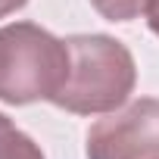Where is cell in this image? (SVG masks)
<instances>
[{
    "mask_svg": "<svg viewBox=\"0 0 159 159\" xmlns=\"http://www.w3.org/2000/svg\"><path fill=\"white\" fill-rule=\"evenodd\" d=\"M66 44L72 66L53 103L75 116L116 112L125 106L137 81L131 50L109 34H72Z\"/></svg>",
    "mask_w": 159,
    "mask_h": 159,
    "instance_id": "obj_1",
    "label": "cell"
},
{
    "mask_svg": "<svg viewBox=\"0 0 159 159\" xmlns=\"http://www.w3.org/2000/svg\"><path fill=\"white\" fill-rule=\"evenodd\" d=\"M69 44L34 22H13L0 28V100L25 106L56 100L69 78Z\"/></svg>",
    "mask_w": 159,
    "mask_h": 159,
    "instance_id": "obj_2",
    "label": "cell"
},
{
    "mask_svg": "<svg viewBox=\"0 0 159 159\" xmlns=\"http://www.w3.org/2000/svg\"><path fill=\"white\" fill-rule=\"evenodd\" d=\"M88 159H159V100L140 97L94 122Z\"/></svg>",
    "mask_w": 159,
    "mask_h": 159,
    "instance_id": "obj_3",
    "label": "cell"
},
{
    "mask_svg": "<svg viewBox=\"0 0 159 159\" xmlns=\"http://www.w3.org/2000/svg\"><path fill=\"white\" fill-rule=\"evenodd\" d=\"M0 159H44V153L28 134L10 125L0 131Z\"/></svg>",
    "mask_w": 159,
    "mask_h": 159,
    "instance_id": "obj_4",
    "label": "cell"
},
{
    "mask_svg": "<svg viewBox=\"0 0 159 159\" xmlns=\"http://www.w3.org/2000/svg\"><path fill=\"white\" fill-rule=\"evenodd\" d=\"M97 7V13L109 22H131L134 16H140L147 10L150 0H91Z\"/></svg>",
    "mask_w": 159,
    "mask_h": 159,
    "instance_id": "obj_5",
    "label": "cell"
},
{
    "mask_svg": "<svg viewBox=\"0 0 159 159\" xmlns=\"http://www.w3.org/2000/svg\"><path fill=\"white\" fill-rule=\"evenodd\" d=\"M143 16H147L150 31L159 38V0H150V3H147V10H143Z\"/></svg>",
    "mask_w": 159,
    "mask_h": 159,
    "instance_id": "obj_6",
    "label": "cell"
},
{
    "mask_svg": "<svg viewBox=\"0 0 159 159\" xmlns=\"http://www.w3.org/2000/svg\"><path fill=\"white\" fill-rule=\"evenodd\" d=\"M28 3V0H0V19H7L10 13H16V10H22Z\"/></svg>",
    "mask_w": 159,
    "mask_h": 159,
    "instance_id": "obj_7",
    "label": "cell"
},
{
    "mask_svg": "<svg viewBox=\"0 0 159 159\" xmlns=\"http://www.w3.org/2000/svg\"><path fill=\"white\" fill-rule=\"evenodd\" d=\"M10 125H13V122H10V119H7L3 112H0V131H3V128H10Z\"/></svg>",
    "mask_w": 159,
    "mask_h": 159,
    "instance_id": "obj_8",
    "label": "cell"
}]
</instances>
